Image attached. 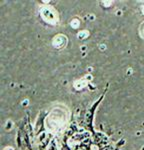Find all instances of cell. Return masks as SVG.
<instances>
[{
  "instance_id": "obj_2",
  "label": "cell",
  "mask_w": 144,
  "mask_h": 150,
  "mask_svg": "<svg viewBox=\"0 0 144 150\" xmlns=\"http://www.w3.org/2000/svg\"><path fill=\"white\" fill-rule=\"evenodd\" d=\"M29 134L26 132L25 126H21L19 128L18 131V137H17V143L18 146L22 150H32L31 143L29 141Z\"/></svg>"
},
{
  "instance_id": "obj_3",
  "label": "cell",
  "mask_w": 144,
  "mask_h": 150,
  "mask_svg": "<svg viewBox=\"0 0 144 150\" xmlns=\"http://www.w3.org/2000/svg\"><path fill=\"white\" fill-rule=\"evenodd\" d=\"M92 143L93 142L91 141V139L87 138L83 140V141H81V143L77 145V146H75V149L74 150H90V147Z\"/></svg>"
},
{
  "instance_id": "obj_1",
  "label": "cell",
  "mask_w": 144,
  "mask_h": 150,
  "mask_svg": "<svg viewBox=\"0 0 144 150\" xmlns=\"http://www.w3.org/2000/svg\"><path fill=\"white\" fill-rule=\"evenodd\" d=\"M105 95V92L102 94L101 96H100V98L98 99L96 102L93 104L92 107L89 108L87 111H86L84 114L81 116L80 118V125H82L83 127H85L86 129L88 130V131H90L91 133L93 134V136L96 134L97 132L94 131V129H93V126H92V122H93V116H94V112L96 110V108H97V106L99 105V103L101 102V100L103 99V97H104Z\"/></svg>"
},
{
  "instance_id": "obj_4",
  "label": "cell",
  "mask_w": 144,
  "mask_h": 150,
  "mask_svg": "<svg viewBox=\"0 0 144 150\" xmlns=\"http://www.w3.org/2000/svg\"><path fill=\"white\" fill-rule=\"evenodd\" d=\"M48 150H57V147H56V143H55V139H52L51 142H50V145H49V148Z\"/></svg>"
}]
</instances>
